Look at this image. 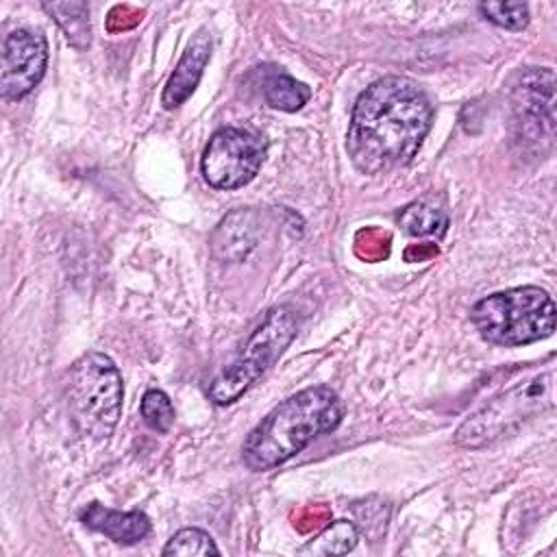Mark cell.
I'll return each mask as SVG.
<instances>
[{
    "label": "cell",
    "mask_w": 557,
    "mask_h": 557,
    "mask_svg": "<svg viewBox=\"0 0 557 557\" xmlns=\"http://www.w3.org/2000/svg\"><path fill=\"white\" fill-rule=\"evenodd\" d=\"M261 70V96L263 100L278 111H298L307 104V100L311 98V89L296 81L294 76H289L287 72H283L281 67L274 65H265L259 67Z\"/></svg>",
    "instance_id": "13"
},
{
    "label": "cell",
    "mask_w": 557,
    "mask_h": 557,
    "mask_svg": "<svg viewBox=\"0 0 557 557\" xmlns=\"http://www.w3.org/2000/svg\"><path fill=\"white\" fill-rule=\"evenodd\" d=\"M211 46H213V41H211V33L207 26L198 28L191 35L185 52L181 54L174 72L170 74V78L163 87L161 104L165 109L181 107L194 94V89L198 87L202 72L211 59Z\"/></svg>",
    "instance_id": "10"
},
{
    "label": "cell",
    "mask_w": 557,
    "mask_h": 557,
    "mask_svg": "<svg viewBox=\"0 0 557 557\" xmlns=\"http://www.w3.org/2000/svg\"><path fill=\"white\" fill-rule=\"evenodd\" d=\"M265 152L268 144L259 133L224 126L207 141L200 170L213 189H237L257 176Z\"/></svg>",
    "instance_id": "7"
},
{
    "label": "cell",
    "mask_w": 557,
    "mask_h": 557,
    "mask_svg": "<svg viewBox=\"0 0 557 557\" xmlns=\"http://www.w3.org/2000/svg\"><path fill=\"white\" fill-rule=\"evenodd\" d=\"M41 9L59 24L65 39L78 48L85 50L91 41V28H89V9L85 2H44Z\"/></svg>",
    "instance_id": "15"
},
{
    "label": "cell",
    "mask_w": 557,
    "mask_h": 557,
    "mask_svg": "<svg viewBox=\"0 0 557 557\" xmlns=\"http://www.w3.org/2000/svg\"><path fill=\"white\" fill-rule=\"evenodd\" d=\"M70 411L83 437L104 440L122 411V376L104 352H85L70 370Z\"/></svg>",
    "instance_id": "5"
},
{
    "label": "cell",
    "mask_w": 557,
    "mask_h": 557,
    "mask_svg": "<svg viewBox=\"0 0 557 557\" xmlns=\"http://www.w3.org/2000/svg\"><path fill=\"white\" fill-rule=\"evenodd\" d=\"M398 224L411 237H422V235L442 237L448 228V213L440 198L422 196L400 209Z\"/></svg>",
    "instance_id": "14"
},
{
    "label": "cell",
    "mask_w": 557,
    "mask_h": 557,
    "mask_svg": "<svg viewBox=\"0 0 557 557\" xmlns=\"http://www.w3.org/2000/svg\"><path fill=\"white\" fill-rule=\"evenodd\" d=\"M470 320L490 344L524 346L553 335L557 309L546 289L522 285L476 300Z\"/></svg>",
    "instance_id": "4"
},
{
    "label": "cell",
    "mask_w": 557,
    "mask_h": 557,
    "mask_svg": "<svg viewBox=\"0 0 557 557\" xmlns=\"http://www.w3.org/2000/svg\"><path fill=\"white\" fill-rule=\"evenodd\" d=\"M481 15L507 30H522L529 24V7L524 2H481Z\"/></svg>",
    "instance_id": "19"
},
{
    "label": "cell",
    "mask_w": 557,
    "mask_h": 557,
    "mask_svg": "<svg viewBox=\"0 0 557 557\" xmlns=\"http://www.w3.org/2000/svg\"><path fill=\"white\" fill-rule=\"evenodd\" d=\"M509 104L518 139L550 144L555 128V74L550 67L520 70L511 81Z\"/></svg>",
    "instance_id": "8"
},
{
    "label": "cell",
    "mask_w": 557,
    "mask_h": 557,
    "mask_svg": "<svg viewBox=\"0 0 557 557\" xmlns=\"http://www.w3.org/2000/svg\"><path fill=\"white\" fill-rule=\"evenodd\" d=\"M163 555H220L213 537L196 527L176 531L163 546Z\"/></svg>",
    "instance_id": "17"
},
{
    "label": "cell",
    "mask_w": 557,
    "mask_h": 557,
    "mask_svg": "<svg viewBox=\"0 0 557 557\" xmlns=\"http://www.w3.org/2000/svg\"><path fill=\"white\" fill-rule=\"evenodd\" d=\"M342 398L326 385H313L278 403L246 435L242 459L250 470H272L298 455L315 437L331 433L344 418Z\"/></svg>",
    "instance_id": "2"
},
{
    "label": "cell",
    "mask_w": 557,
    "mask_h": 557,
    "mask_svg": "<svg viewBox=\"0 0 557 557\" xmlns=\"http://www.w3.org/2000/svg\"><path fill=\"white\" fill-rule=\"evenodd\" d=\"M141 15H144V11H139V9L131 7V4H117V7L111 9V13L107 17V28H109V33L128 30V28H133L137 24L126 20V17H141Z\"/></svg>",
    "instance_id": "22"
},
{
    "label": "cell",
    "mask_w": 557,
    "mask_h": 557,
    "mask_svg": "<svg viewBox=\"0 0 557 557\" xmlns=\"http://www.w3.org/2000/svg\"><path fill=\"white\" fill-rule=\"evenodd\" d=\"M48 41L41 33L17 28L4 37L0 65V94L7 100L28 96L46 74Z\"/></svg>",
    "instance_id": "9"
},
{
    "label": "cell",
    "mask_w": 557,
    "mask_h": 557,
    "mask_svg": "<svg viewBox=\"0 0 557 557\" xmlns=\"http://www.w3.org/2000/svg\"><path fill=\"white\" fill-rule=\"evenodd\" d=\"M139 411H141L144 422L157 433H168L176 418L170 396L161 389H148L141 398Z\"/></svg>",
    "instance_id": "18"
},
{
    "label": "cell",
    "mask_w": 557,
    "mask_h": 557,
    "mask_svg": "<svg viewBox=\"0 0 557 557\" xmlns=\"http://www.w3.org/2000/svg\"><path fill=\"white\" fill-rule=\"evenodd\" d=\"M298 533H311L331 522V509L326 505H305L292 513Z\"/></svg>",
    "instance_id": "21"
},
{
    "label": "cell",
    "mask_w": 557,
    "mask_h": 557,
    "mask_svg": "<svg viewBox=\"0 0 557 557\" xmlns=\"http://www.w3.org/2000/svg\"><path fill=\"white\" fill-rule=\"evenodd\" d=\"M433 122V107L409 78L383 76L366 87L350 115L346 150L363 174L409 163Z\"/></svg>",
    "instance_id": "1"
},
{
    "label": "cell",
    "mask_w": 557,
    "mask_h": 557,
    "mask_svg": "<svg viewBox=\"0 0 557 557\" xmlns=\"http://www.w3.org/2000/svg\"><path fill=\"white\" fill-rule=\"evenodd\" d=\"M359 542V529L350 520H335L322 527V531L309 540L302 548H298L300 555L311 557H326V555H344L350 553Z\"/></svg>",
    "instance_id": "16"
},
{
    "label": "cell",
    "mask_w": 557,
    "mask_h": 557,
    "mask_svg": "<svg viewBox=\"0 0 557 557\" xmlns=\"http://www.w3.org/2000/svg\"><path fill=\"white\" fill-rule=\"evenodd\" d=\"M437 255V246L435 244H420V246H409L405 250V259L407 261H424Z\"/></svg>",
    "instance_id": "23"
},
{
    "label": "cell",
    "mask_w": 557,
    "mask_h": 557,
    "mask_svg": "<svg viewBox=\"0 0 557 557\" xmlns=\"http://www.w3.org/2000/svg\"><path fill=\"white\" fill-rule=\"evenodd\" d=\"M555 405V366H546L529 372L500 389L476 411H472L455 431L453 442L461 448L490 446L527 420L540 416Z\"/></svg>",
    "instance_id": "3"
},
{
    "label": "cell",
    "mask_w": 557,
    "mask_h": 557,
    "mask_svg": "<svg viewBox=\"0 0 557 557\" xmlns=\"http://www.w3.org/2000/svg\"><path fill=\"white\" fill-rule=\"evenodd\" d=\"M257 213L235 211L226 215L213 233V252L222 261H239L257 242Z\"/></svg>",
    "instance_id": "12"
},
{
    "label": "cell",
    "mask_w": 557,
    "mask_h": 557,
    "mask_svg": "<svg viewBox=\"0 0 557 557\" xmlns=\"http://www.w3.org/2000/svg\"><path fill=\"white\" fill-rule=\"evenodd\" d=\"M296 315L289 307L270 309L239 355L213 376L207 389L209 398L224 407L244 396L285 352V348L296 337Z\"/></svg>",
    "instance_id": "6"
},
{
    "label": "cell",
    "mask_w": 557,
    "mask_h": 557,
    "mask_svg": "<svg viewBox=\"0 0 557 557\" xmlns=\"http://www.w3.org/2000/svg\"><path fill=\"white\" fill-rule=\"evenodd\" d=\"M81 522L91 531H98L115 544L133 546L150 533V520L144 511H117L100 503H89L78 513Z\"/></svg>",
    "instance_id": "11"
},
{
    "label": "cell",
    "mask_w": 557,
    "mask_h": 557,
    "mask_svg": "<svg viewBox=\"0 0 557 557\" xmlns=\"http://www.w3.org/2000/svg\"><path fill=\"white\" fill-rule=\"evenodd\" d=\"M389 244H392V237L387 231L368 226L355 235V255L370 263L381 261L389 255Z\"/></svg>",
    "instance_id": "20"
}]
</instances>
